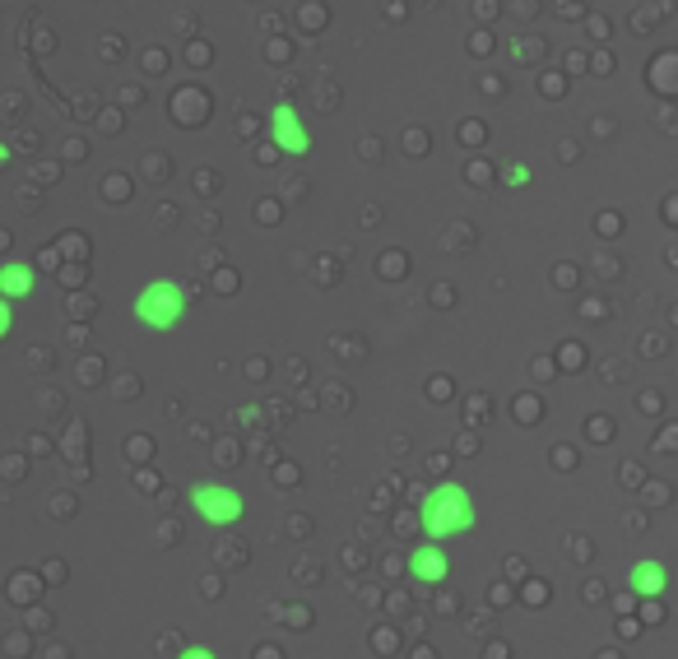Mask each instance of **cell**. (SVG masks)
<instances>
[{
	"mask_svg": "<svg viewBox=\"0 0 678 659\" xmlns=\"http://www.w3.org/2000/svg\"><path fill=\"white\" fill-rule=\"evenodd\" d=\"M474 525H479V506H474L465 483L447 479V483H437L424 498V535H428V543L461 539V535H469Z\"/></svg>",
	"mask_w": 678,
	"mask_h": 659,
	"instance_id": "6da1fadb",
	"label": "cell"
},
{
	"mask_svg": "<svg viewBox=\"0 0 678 659\" xmlns=\"http://www.w3.org/2000/svg\"><path fill=\"white\" fill-rule=\"evenodd\" d=\"M187 307H191V292L187 284H177V279H150L140 292H135V321L144 330H158V335H168V330L181 325V316H187Z\"/></svg>",
	"mask_w": 678,
	"mask_h": 659,
	"instance_id": "7a4b0ae2",
	"label": "cell"
},
{
	"mask_svg": "<svg viewBox=\"0 0 678 659\" xmlns=\"http://www.w3.org/2000/svg\"><path fill=\"white\" fill-rule=\"evenodd\" d=\"M187 502H191L195 516L205 525H214V529H228V525H237L247 516V498L233 483H191Z\"/></svg>",
	"mask_w": 678,
	"mask_h": 659,
	"instance_id": "3957f363",
	"label": "cell"
},
{
	"mask_svg": "<svg viewBox=\"0 0 678 659\" xmlns=\"http://www.w3.org/2000/svg\"><path fill=\"white\" fill-rule=\"evenodd\" d=\"M270 144L279 154H288V158L311 154V131H307V121H302V112L293 103H274L270 107Z\"/></svg>",
	"mask_w": 678,
	"mask_h": 659,
	"instance_id": "277c9868",
	"label": "cell"
},
{
	"mask_svg": "<svg viewBox=\"0 0 678 659\" xmlns=\"http://www.w3.org/2000/svg\"><path fill=\"white\" fill-rule=\"evenodd\" d=\"M628 590L637 599H659L669 590V572H665V562H655V558H641L628 566Z\"/></svg>",
	"mask_w": 678,
	"mask_h": 659,
	"instance_id": "5b68a950",
	"label": "cell"
},
{
	"mask_svg": "<svg viewBox=\"0 0 678 659\" xmlns=\"http://www.w3.org/2000/svg\"><path fill=\"white\" fill-rule=\"evenodd\" d=\"M409 576L418 585H442L451 576V558L437 543H418V553L409 558Z\"/></svg>",
	"mask_w": 678,
	"mask_h": 659,
	"instance_id": "8992f818",
	"label": "cell"
},
{
	"mask_svg": "<svg viewBox=\"0 0 678 659\" xmlns=\"http://www.w3.org/2000/svg\"><path fill=\"white\" fill-rule=\"evenodd\" d=\"M33 292V265L28 261H5L0 265V298L5 302H24Z\"/></svg>",
	"mask_w": 678,
	"mask_h": 659,
	"instance_id": "52a82bcc",
	"label": "cell"
},
{
	"mask_svg": "<svg viewBox=\"0 0 678 659\" xmlns=\"http://www.w3.org/2000/svg\"><path fill=\"white\" fill-rule=\"evenodd\" d=\"M10 330H14V302L0 298V339H10Z\"/></svg>",
	"mask_w": 678,
	"mask_h": 659,
	"instance_id": "ba28073f",
	"label": "cell"
},
{
	"mask_svg": "<svg viewBox=\"0 0 678 659\" xmlns=\"http://www.w3.org/2000/svg\"><path fill=\"white\" fill-rule=\"evenodd\" d=\"M177 659H218V655H214L210 646H187V650H181Z\"/></svg>",
	"mask_w": 678,
	"mask_h": 659,
	"instance_id": "9c48e42d",
	"label": "cell"
}]
</instances>
